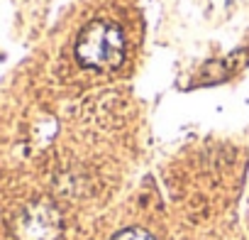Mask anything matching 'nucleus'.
<instances>
[{
  "label": "nucleus",
  "mask_w": 249,
  "mask_h": 240,
  "mask_svg": "<svg viewBox=\"0 0 249 240\" xmlns=\"http://www.w3.org/2000/svg\"><path fill=\"white\" fill-rule=\"evenodd\" d=\"M115 240H152V235H147L144 230H124Z\"/></svg>",
  "instance_id": "3"
},
{
  "label": "nucleus",
  "mask_w": 249,
  "mask_h": 240,
  "mask_svg": "<svg viewBox=\"0 0 249 240\" xmlns=\"http://www.w3.org/2000/svg\"><path fill=\"white\" fill-rule=\"evenodd\" d=\"M76 57L88 69H117L124 59V37L120 27L107 20L90 22L76 40Z\"/></svg>",
  "instance_id": "1"
},
{
  "label": "nucleus",
  "mask_w": 249,
  "mask_h": 240,
  "mask_svg": "<svg viewBox=\"0 0 249 240\" xmlns=\"http://www.w3.org/2000/svg\"><path fill=\"white\" fill-rule=\"evenodd\" d=\"M52 230H54V220H52L49 211L42 206H32L18 220V233L22 240H47L52 235Z\"/></svg>",
  "instance_id": "2"
}]
</instances>
